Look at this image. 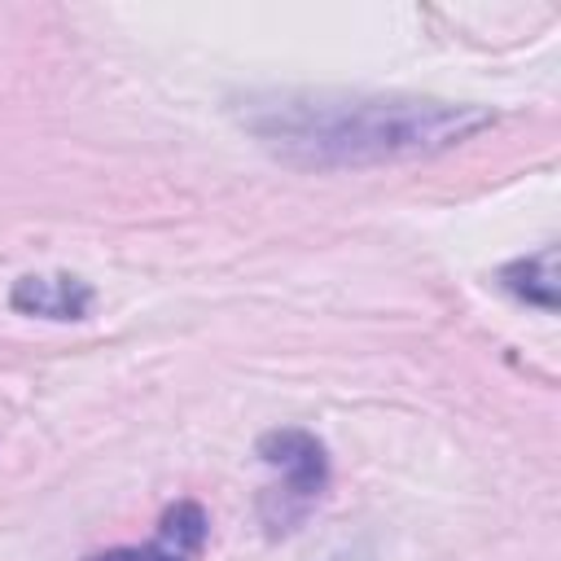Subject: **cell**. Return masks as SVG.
Listing matches in <instances>:
<instances>
[{
    "instance_id": "1",
    "label": "cell",
    "mask_w": 561,
    "mask_h": 561,
    "mask_svg": "<svg viewBox=\"0 0 561 561\" xmlns=\"http://www.w3.org/2000/svg\"><path fill=\"white\" fill-rule=\"evenodd\" d=\"M241 123L280 162L337 171L456 149L486 131L495 123V110L399 92H272L250 96Z\"/></svg>"
},
{
    "instance_id": "2",
    "label": "cell",
    "mask_w": 561,
    "mask_h": 561,
    "mask_svg": "<svg viewBox=\"0 0 561 561\" xmlns=\"http://www.w3.org/2000/svg\"><path fill=\"white\" fill-rule=\"evenodd\" d=\"M254 456L272 469V482L259 495V517L272 539L294 535L329 491V451L311 430L285 425L259 434Z\"/></svg>"
},
{
    "instance_id": "3",
    "label": "cell",
    "mask_w": 561,
    "mask_h": 561,
    "mask_svg": "<svg viewBox=\"0 0 561 561\" xmlns=\"http://www.w3.org/2000/svg\"><path fill=\"white\" fill-rule=\"evenodd\" d=\"M210 535V517L197 500H180L162 513L158 522V535L149 543H136V548H105V552H92L83 561H193L202 552Z\"/></svg>"
},
{
    "instance_id": "4",
    "label": "cell",
    "mask_w": 561,
    "mask_h": 561,
    "mask_svg": "<svg viewBox=\"0 0 561 561\" xmlns=\"http://www.w3.org/2000/svg\"><path fill=\"white\" fill-rule=\"evenodd\" d=\"M13 311L39 316V320H88L92 311V285L70 276V272H44V276H22L9 294Z\"/></svg>"
},
{
    "instance_id": "5",
    "label": "cell",
    "mask_w": 561,
    "mask_h": 561,
    "mask_svg": "<svg viewBox=\"0 0 561 561\" xmlns=\"http://www.w3.org/2000/svg\"><path fill=\"white\" fill-rule=\"evenodd\" d=\"M500 285L513 298L552 311L557 307V250L543 245V250H535L526 259H513L508 267H500Z\"/></svg>"
}]
</instances>
